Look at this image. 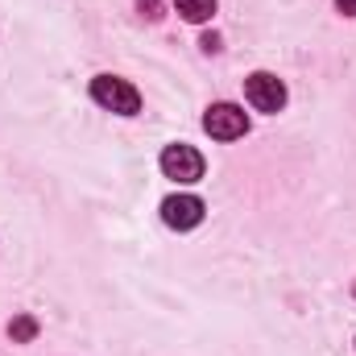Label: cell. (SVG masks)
<instances>
[{"label":"cell","mask_w":356,"mask_h":356,"mask_svg":"<svg viewBox=\"0 0 356 356\" xmlns=\"http://www.w3.org/2000/svg\"><path fill=\"white\" fill-rule=\"evenodd\" d=\"M336 8H340L344 17H356V0H336Z\"/></svg>","instance_id":"obj_9"},{"label":"cell","mask_w":356,"mask_h":356,"mask_svg":"<svg viewBox=\"0 0 356 356\" xmlns=\"http://www.w3.org/2000/svg\"><path fill=\"white\" fill-rule=\"evenodd\" d=\"M245 99L257 108V112H282L286 108V83L269 71H253L245 79Z\"/></svg>","instance_id":"obj_3"},{"label":"cell","mask_w":356,"mask_h":356,"mask_svg":"<svg viewBox=\"0 0 356 356\" xmlns=\"http://www.w3.org/2000/svg\"><path fill=\"white\" fill-rule=\"evenodd\" d=\"M175 8L186 17V21L203 25V21H211V13H216V0H175Z\"/></svg>","instance_id":"obj_6"},{"label":"cell","mask_w":356,"mask_h":356,"mask_svg":"<svg viewBox=\"0 0 356 356\" xmlns=\"http://www.w3.org/2000/svg\"><path fill=\"white\" fill-rule=\"evenodd\" d=\"M162 175L175 182H199L203 178V154L191 145H166L162 149Z\"/></svg>","instance_id":"obj_4"},{"label":"cell","mask_w":356,"mask_h":356,"mask_svg":"<svg viewBox=\"0 0 356 356\" xmlns=\"http://www.w3.org/2000/svg\"><path fill=\"white\" fill-rule=\"evenodd\" d=\"M162 220L178 228V232H186V228H199L203 224V199H195V195H170L166 203H162Z\"/></svg>","instance_id":"obj_5"},{"label":"cell","mask_w":356,"mask_h":356,"mask_svg":"<svg viewBox=\"0 0 356 356\" xmlns=\"http://www.w3.org/2000/svg\"><path fill=\"white\" fill-rule=\"evenodd\" d=\"M8 336H13L17 344H29V340L38 336V319H33V315H17V319L8 323Z\"/></svg>","instance_id":"obj_7"},{"label":"cell","mask_w":356,"mask_h":356,"mask_svg":"<svg viewBox=\"0 0 356 356\" xmlns=\"http://www.w3.org/2000/svg\"><path fill=\"white\" fill-rule=\"evenodd\" d=\"M203 129H207V137H216V141H236V137L249 133V116H245V108H236V104H211V108L203 112Z\"/></svg>","instance_id":"obj_2"},{"label":"cell","mask_w":356,"mask_h":356,"mask_svg":"<svg viewBox=\"0 0 356 356\" xmlns=\"http://www.w3.org/2000/svg\"><path fill=\"white\" fill-rule=\"evenodd\" d=\"M91 99L99 108H108V112H120V116H137L141 112V91L129 79H116V75H95L91 79Z\"/></svg>","instance_id":"obj_1"},{"label":"cell","mask_w":356,"mask_h":356,"mask_svg":"<svg viewBox=\"0 0 356 356\" xmlns=\"http://www.w3.org/2000/svg\"><path fill=\"white\" fill-rule=\"evenodd\" d=\"M203 50H207V54H216V50H220V38H216V33H207V38H203Z\"/></svg>","instance_id":"obj_10"},{"label":"cell","mask_w":356,"mask_h":356,"mask_svg":"<svg viewBox=\"0 0 356 356\" xmlns=\"http://www.w3.org/2000/svg\"><path fill=\"white\" fill-rule=\"evenodd\" d=\"M137 8H141V13H145L149 21H158V17H162V4H158V0H141Z\"/></svg>","instance_id":"obj_8"}]
</instances>
